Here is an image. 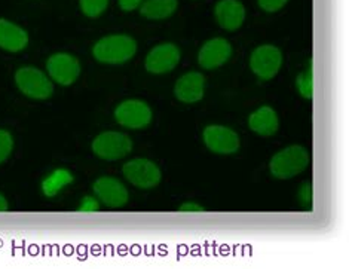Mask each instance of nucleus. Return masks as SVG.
I'll use <instances>...</instances> for the list:
<instances>
[{"label":"nucleus","mask_w":352,"mask_h":269,"mask_svg":"<svg viewBox=\"0 0 352 269\" xmlns=\"http://www.w3.org/2000/svg\"><path fill=\"white\" fill-rule=\"evenodd\" d=\"M308 164V151L303 146L293 144L272 156L270 162V171L278 180H289L307 170Z\"/></svg>","instance_id":"1"},{"label":"nucleus","mask_w":352,"mask_h":269,"mask_svg":"<svg viewBox=\"0 0 352 269\" xmlns=\"http://www.w3.org/2000/svg\"><path fill=\"white\" fill-rule=\"evenodd\" d=\"M137 52V43L131 36L125 34H113L107 36V38L100 39L94 48L96 60L106 64H120L128 60H131Z\"/></svg>","instance_id":"2"},{"label":"nucleus","mask_w":352,"mask_h":269,"mask_svg":"<svg viewBox=\"0 0 352 269\" xmlns=\"http://www.w3.org/2000/svg\"><path fill=\"white\" fill-rule=\"evenodd\" d=\"M133 151V140L124 133L106 131L92 142V152L104 161H118Z\"/></svg>","instance_id":"3"},{"label":"nucleus","mask_w":352,"mask_h":269,"mask_svg":"<svg viewBox=\"0 0 352 269\" xmlns=\"http://www.w3.org/2000/svg\"><path fill=\"white\" fill-rule=\"evenodd\" d=\"M15 82L24 96L34 100H46L54 92L48 76L36 67H21L15 73Z\"/></svg>","instance_id":"4"},{"label":"nucleus","mask_w":352,"mask_h":269,"mask_svg":"<svg viewBox=\"0 0 352 269\" xmlns=\"http://www.w3.org/2000/svg\"><path fill=\"white\" fill-rule=\"evenodd\" d=\"M283 66V52L274 45H262L250 57V67L261 80L274 79Z\"/></svg>","instance_id":"5"},{"label":"nucleus","mask_w":352,"mask_h":269,"mask_svg":"<svg viewBox=\"0 0 352 269\" xmlns=\"http://www.w3.org/2000/svg\"><path fill=\"white\" fill-rule=\"evenodd\" d=\"M122 173L125 179L140 189H152L161 182V170L149 160L137 158L124 165Z\"/></svg>","instance_id":"6"},{"label":"nucleus","mask_w":352,"mask_h":269,"mask_svg":"<svg viewBox=\"0 0 352 269\" xmlns=\"http://www.w3.org/2000/svg\"><path fill=\"white\" fill-rule=\"evenodd\" d=\"M119 125L128 129H143L152 122V110L142 100H126L115 110Z\"/></svg>","instance_id":"7"},{"label":"nucleus","mask_w":352,"mask_h":269,"mask_svg":"<svg viewBox=\"0 0 352 269\" xmlns=\"http://www.w3.org/2000/svg\"><path fill=\"white\" fill-rule=\"evenodd\" d=\"M204 143L211 152L217 155H234L239 149L238 134L223 125H210L202 133Z\"/></svg>","instance_id":"8"},{"label":"nucleus","mask_w":352,"mask_h":269,"mask_svg":"<svg viewBox=\"0 0 352 269\" xmlns=\"http://www.w3.org/2000/svg\"><path fill=\"white\" fill-rule=\"evenodd\" d=\"M180 50L174 43L157 45L146 57V70L153 75H164L170 73L180 63Z\"/></svg>","instance_id":"9"},{"label":"nucleus","mask_w":352,"mask_h":269,"mask_svg":"<svg viewBox=\"0 0 352 269\" xmlns=\"http://www.w3.org/2000/svg\"><path fill=\"white\" fill-rule=\"evenodd\" d=\"M46 69H48L50 76L60 83L63 87L72 85L79 78L80 64L70 54H54L52 57L46 61Z\"/></svg>","instance_id":"10"},{"label":"nucleus","mask_w":352,"mask_h":269,"mask_svg":"<svg viewBox=\"0 0 352 269\" xmlns=\"http://www.w3.org/2000/svg\"><path fill=\"white\" fill-rule=\"evenodd\" d=\"M232 46L223 38H214L202 45L198 54V63L202 69L212 70L217 69L230 58Z\"/></svg>","instance_id":"11"},{"label":"nucleus","mask_w":352,"mask_h":269,"mask_svg":"<svg viewBox=\"0 0 352 269\" xmlns=\"http://www.w3.org/2000/svg\"><path fill=\"white\" fill-rule=\"evenodd\" d=\"M92 188H94L97 198L109 208L124 207L129 200L128 191L124 184L113 177H109V175L100 177Z\"/></svg>","instance_id":"12"},{"label":"nucleus","mask_w":352,"mask_h":269,"mask_svg":"<svg viewBox=\"0 0 352 269\" xmlns=\"http://www.w3.org/2000/svg\"><path fill=\"white\" fill-rule=\"evenodd\" d=\"M204 92H206V78L198 72H189L183 75L174 87V96L186 105L198 103L204 98Z\"/></svg>","instance_id":"13"},{"label":"nucleus","mask_w":352,"mask_h":269,"mask_svg":"<svg viewBox=\"0 0 352 269\" xmlns=\"http://www.w3.org/2000/svg\"><path fill=\"white\" fill-rule=\"evenodd\" d=\"M214 17L221 29L235 32L244 23L245 9L239 0H219L214 6Z\"/></svg>","instance_id":"14"},{"label":"nucleus","mask_w":352,"mask_h":269,"mask_svg":"<svg viewBox=\"0 0 352 269\" xmlns=\"http://www.w3.org/2000/svg\"><path fill=\"white\" fill-rule=\"evenodd\" d=\"M248 127L258 136L271 137L275 136L278 128H280V120H278V115L272 107L262 106L250 115Z\"/></svg>","instance_id":"15"},{"label":"nucleus","mask_w":352,"mask_h":269,"mask_svg":"<svg viewBox=\"0 0 352 269\" xmlns=\"http://www.w3.org/2000/svg\"><path fill=\"white\" fill-rule=\"evenodd\" d=\"M29 43V34L16 24L0 20V48L9 52L23 51Z\"/></svg>","instance_id":"16"},{"label":"nucleus","mask_w":352,"mask_h":269,"mask_svg":"<svg viewBox=\"0 0 352 269\" xmlns=\"http://www.w3.org/2000/svg\"><path fill=\"white\" fill-rule=\"evenodd\" d=\"M179 0H144L140 12L149 20H165L177 9Z\"/></svg>","instance_id":"17"},{"label":"nucleus","mask_w":352,"mask_h":269,"mask_svg":"<svg viewBox=\"0 0 352 269\" xmlns=\"http://www.w3.org/2000/svg\"><path fill=\"white\" fill-rule=\"evenodd\" d=\"M75 177L73 174L66 170V169H58L52 171L50 175H46L42 182V192L45 197L52 198L55 195L60 193L61 189H64L66 186H69L70 183H73Z\"/></svg>","instance_id":"18"},{"label":"nucleus","mask_w":352,"mask_h":269,"mask_svg":"<svg viewBox=\"0 0 352 269\" xmlns=\"http://www.w3.org/2000/svg\"><path fill=\"white\" fill-rule=\"evenodd\" d=\"M296 87L300 92V96L307 100H312L314 97V72H312V61L309 69L302 73V75L296 80Z\"/></svg>","instance_id":"19"},{"label":"nucleus","mask_w":352,"mask_h":269,"mask_svg":"<svg viewBox=\"0 0 352 269\" xmlns=\"http://www.w3.org/2000/svg\"><path fill=\"white\" fill-rule=\"evenodd\" d=\"M80 9L87 17L96 18L106 11L109 0H80Z\"/></svg>","instance_id":"20"},{"label":"nucleus","mask_w":352,"mask_h":269,"mask_svg":"<svg viewBox=\"0 0 352 269\" xmlns=\"http://www.w3.org/2000/svg\"><path fill=\"white\" fill-rule=\"evenodd\" d=\"M14 149V138L5 129H0V164L6 161Z\"/></svg>","instance_id":"21"},{"label":"nucleus","mask_w":352,"mask_h":269,"mask_svg":"<svg viewBox=\"0 0 352 269\" xmlns=\"http://www.w3.org/2000/svg\"><path fill=\"white\" fill-rule=\"evenodd\" d=\"M289 0H257L258 6H261L265 12H276L281 8L285 6Z\"/></svg>","instance_id":"22"},{"label":"nucleus","mask_w":352,"mask_h":269,"mask_svg":"<svg viewBox=\"0 0 352 269\" xmlns=\"http://www.w3.org/2000/svg\"><path fill=\"white\" fill-rule=\"evenodd\" d=\"M100 208V204L96 198L92 197H85L80 202V207H79V211L80 213H94Z\"/></svg>","instance_id":"23"},{"label":"nucleus","mask_w":352,"mask_h":269,"mask_svg":"<svg viewBox=\"0 0 352 269\" xmlns=\"http://www.w3.org/2000/svg\"><path fill=\"white\" fill-rule=\"evenodd\" d=\"M299 200L305 206H311L312 202V184L311 183H303L302 188L299 191Z\"/></svg>","instance_id":"24"},{"label":"nucleus","mask_w":352,"mask_h":269,"mask_svg":"<svg viewBox=\"0 0 352 269\" xmlns=\"http://www.w3.org/2000/svg\"><path fill=\"white\" fill-rule=\"evenodd\" d=\"M143 2V0H119V6L122 11H134L135 8L140 6V3Z\"/></svg>","instance_id":"25"},{"label":"nucleus","mask_w":352,"mask_h":269,"mask_svg":"<svg viewBox=\"0 0 352 269\" xmlns=\"http://www.w3.org/2000/svg\"><path fill=\"white\" fill-rule=\"evenodd\" d=\"M179 211H186V213H199L206 211L202 206H198L197 202H184L182 207H179Z\"/></svg>","instance_id":"26"},{"label":"nucleus","mask_w":352,"mask_h":269,"mask_svg":"<svg viewBox=\"0 0 352 269\" xmlns=\"http://www.w3.org/2000/svg\"><path fill=\"white\" fill-rule=\"evenodd\" d=\"M8 202H6V200H5V197L3 195H0V213H3V211H8Z\"/></svg>","instance_id":"27"}]
</instances>
